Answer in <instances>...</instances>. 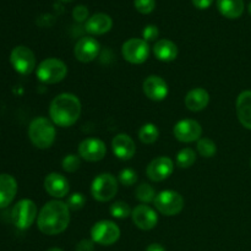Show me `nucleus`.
Instances as JSON below:
<instances>
[{
    "label": "nucleus",
    "instance_id": "f257e3e1",
    "mask_svg": "<svg viewBox=\"0 0 251 251\" xmlns=\"http://www.w3.org/2000/svg\"><path fill=\"white\" fill-rule=\"evenodd\" d=\"M70 223V210L60 200H51L41 208L37 217L38 229L46 235H58Z\"/></svg>",
    "mask_w": 251,
    "mask_h": 251
},
{
    "label": "nucleus",
    "instance_id": "f03ea898",
    "mask_svg": "<svg viewBox=\"0 0 251 251\" xmlns=\"http://www.w3.org/2000/svg\"><path fill=\"white\" fill-rule=\"evenodd\" d=\"M49 115L54 125L60 127L73 126L81 115V102L73 93L56 96L49 107Z\"/></svg>",
    "mask_w": 251,
    "mask_h": 251
},
{
    "label": "nucleus",
    "instance_id": "7ed1b4c3",
    "mask_svg": "<svg viewBox=\"0 0 251 251\" xmlns=\"http://www.w3.org/2000/svg\"><path fill=\"white\" fill-rule=\"evenodd\" d=\"M56 136L55 125L51 120L38 117L28 126V137L33 146L39 150H47L54 144Z\"/></svg>",
    "mask_w": 251,
    "mask_h": 251
},
{
    "label": "nucleus",
    "instance_id": "20e7f679",
    "mask_svg": "<svg viewBox=\"0 0 251 251\" xmlns=\"http://www.w3.org/2000/svg\"><path fill=\"white\" fill-rule=\"evenodd\" d=\"M36 75L41 82L54 85L66 77L68 66L60 59L48 58L39 63V65L36 68Z\"/></svg>",
    "mask_w": 251,
    "mask_h": 251
},
{
    "label": "nucleus",
    "instance_id": "39448f33",
    "mask_svg": "<svg viewBox=\"0 0 251 251\" xmlns=\"http://www.w3.org/2000/svg\"><path fill=\"white\" fill-rule=\"evenodd\" d=\"M118 193V181L113 174L102 173L93 179L91 184V195L98 202L113 200Z\"/></svg>",
    "mask_w": 251,
    "mask_h": 251
},
{
    "label": "nucleus",
    "instance_id": "423d86ee",
    "mask_svg": "<svg viewBox=\"0 0 251 251\" xmlns=\"http://www.w3.org/2000/svg\"><path fill=\"white\" fill-rule=\"evenodd\" d=\"M153 203L159 213L168 217L179 215L184 208L183 196L174 190H163L158 193Z\"/></svg>",
    "mask_w": 251,
    "mask_h": 251
},
{
    "label": "nucleus",
    "instance_id": "0eeeda50",
    "mask_svg": "<svg viewBox=\"0 0 251 251\" xmlns=\"http://www.w3.org/2000/svg\"><path fill=\"white\" fill-rule=\"evenodd\" d=\"M37 217H38V215H37V206L29 199L20 200L12 208V222H14L15 227L21 230L28 229L33 225L34 221L37 220Z\"/></svg>",
    "mask_w": 251,
    "mask_h": 251
},
{
    "label": "nucleus",
    "instance_id": "6e6552de",
    "mask_svg": "<svg viewBox=\"0 0 251 251\" xmlns=\"http://www.w3.org/2000/svg\"><path fill=\"white\" fill-rule=\"evenodd\" d=\"M10 63L16 73L29 75L36 69V56L28 47L17 46L11 50Z\"/></svg>",
    "mask_w": 251,
    "mask_h": 251
},
{
    "label": "nucleus",
    "instance_id": "1a4fd4ad",
    "mask_svg": "<svg viewBox=\"0 0 251 251\" xmlns=\"http://www.w3.org/2000/svg\"><path fill=\"white\" fill-rule=\"evenodd\" d=\"M91 238L97 244L109 247L120 238V228L112 221H100L91 229Z\"/></svg>",
    "mask_w": 251,
    "mask_h": 251
},
{
    "label": "nucleus",
    "instance_id": "9d476101",
    "mask_svg": "<svg viewBox=\"0 0 251 251\" xmlns=\"http://www.w3.org/2000/svg\"><path fill=\"white\" fill-rule=\"evenodd\" d=\"M122 54L130 64H142L149 59L150 46L142 38H130L123 44Z\"/></svg>",
    "mask_w": 251,
    "mask_h": 251
},
{
    "label": "nucleus",
    "instance_id": "9b49d317",
    "mask_svg": "<svg viewBox=\"0 0 251 251\" xmlns=\"http://www.w3.org/2000/svg\"><path fill=\"white\" fill-rule=\"evenodd\" d=\"M173 134L178 141L184 144L199 141L202 135V127L200 123L193 119H184L176 123L173 127Z\"/></svg>",
    "mask_w": 251,
    "mask_h": 251
},
{
    "label": "nucleus",
    "instance_id": "f8f14e48",
    "mask_svg": "<svg viewBox=\"0 0 251 251\" xmlns=\"http://www.w3.org/2000/svg\"><path fill=\"white\" fill-rule=\"evenodd\" d=\"M107 153L105 144L96 137L85 139L78 146V156L87 162H100L102 161Z\"/></svg>",
    "mask_w": 251,
    "mask_h": 251
},
{
    "label": "nucleus",
    "instance_id": "ddd939ff",
    "mask_svg": "<svg viewBox=\"0 0 251 251\" xmlns=\"http://www.w3.org/2000/svg\"><path fill=\"white\" fill-rule=\"evenodd\" d=\"M173 171L174 162L172 161V158L161 156L150 162V164L146 168V174L150 180L159 183V181L168 179L172 176V173H173Z\"/></svg>",
    "mask_w": 251,
    "mask_h": 251
},
{
    "label": "nucleus",
    "instance_id": "4468645a",
    "mask_svg": "<svg viewBox=\"0 0 251 251\" xmlns=\"http://www.w3.org/2000/svg\"><path fill=\"white\" fill-rule=\"evenodd\" d=\"M100 42L93 37H82L74 48L75 58L81 63H91L100 55Z\"/></svg>",
    "mask_w": 251,
    "mask_h": 251
},
{
    "label": "nucleus",
    "instance_id": "2eb2a0df",
    "mask_svg": "<svg viewBox=\"0 0 251 251\" xmlns=\"http://www.w3.org/2000/svg\"><path fill=\"white\" fill-rule=\"evenodd\" d=\"M131 218L134 225L142 230L153 229L158 222V216H157L156 211L145 203L136 206L132 210Z\"/></svg>",
    "mask_w": 251,
    "mask_h": 251
},
{
    "label": "nucleus",
    "instance_id": "dca6fc26",
    "mask_svg": "<svg viewBox=\"0 0 251 251\" xmlns=\"http://www.w3.org/2000/svg\"><path fill=\"white\" fill-rule=\"evenodd\" d=\"M142 90H144L146 97L154 102H161V100H166L169 92L166 81L161 76L157 75L149 76L142 83Z\"/></svg>",
    "mask_w": 251,
    "mask_h": 251
},
{
    "label": "nucleus",
    "instance_id": "f3484780",
    "mask_svg": "<svg viewBox=\"0 0 251 251\" xmlns=\"http://www.w3.org/2000/svg\"><path fill=\"white\" fill-rule=\"evenodd\" d=\"M44 189L48 193V195L55 199L65 198L70 191L68 179L60 173L48 174L44 179Z\"/></svg>",
    "mask_w": 251,
    "mask_h": 251
},
{
    "label": "nucleus",
    "instance_id": "a211bd4d",
    "mask_svg": "<svg viewBox=\"0 0 251 251\" xmlns=\"http://www.w3.org/2000/svg\"><path fill=\"white\" fill-rule=\"evenodd\" d=\"M113 153L122 161H129L136 153V146L131 137L127 134L115 135L112 141Z\"/></svg>",
    "mask_w": 251,
    "mask_h": 251
},
{
    "label": "nucleus",
    "instance_id": "6ab92c4d",
    "mask_svg": "<svg viewBox=\"0 0 251 251\" xmlns=\"http://www.w3.org/2000/svg\"><path fill=\"white\" fill-rule=\"evenodd\" d=\"M113 27V20L109 15L98 12V14L92 15L88 17L85 24L86 31L93 36H100L107 32H109Z\"/></svg>",
    "mask_w": 251,
    "mask_h": 251
},
{
    "label": "nucleus",
    "instance_id": "aec40b11",
    "mask_svg": "<svg viewBox=\"0 0 251 251\" xmlns=\"http://www.w3.org/2000/svg\"><path fill=\"white\" fill-rule=\"evenodd\" d=\"M17 194V181L12 176L0 174V208H5L14 201Z\"/></svg>",
    "mask_w": 251,
    "mask_h": 251
},
{
    "label": "nucleus",
    "instance_id": "412c9836",
    "mask_svg": "<svg viewBox=\"0 0 251 251\" xmlns=\"http://www.w3.org/2000/svg\"><path fill=\"white\" fill-rule=\"evenodd\" d=\"M210 103V95L205 88L196 87L185 96V105L191 112H201Z\"/></svg>",
    "mask_w": 251,
    "mask_h": 251
},
{
    "label": "nucleus",
    "instance_id": "4be33fe9",
    "mask_svg": "<svg viewBox=\"0 0 251 251\" xmlns=\"http://www.w3.org/2000/svg\"><path fill=\"white\" fill-rule=\"evenodd\" d=\"M235 109L240 124L251 130V91H244L238 96Z\"/></svg>",
    "mask_w": 251,
    "mask_h": 251
},
{
    "label": "nucleus",
    "instance_id": "5701e85b",
    "mask_svg": "<svg viewBox=\"0 0 251 251\" xmlns=\"http://www.w3.org/2000/svg\"><path fill=\"white\" fill-rule=\"evenodd\" d=\"M153 54L159 61L171 63L178 56V47L169 39H159L154 43Z\"/></svg>",
    "mask_w": 251,
    "mask_h": 251
},
{
    "label": "nucleus",
    "instance_id": "b1692460",
    "mask_svg": "<svg viewBox=\"0 0 251 251\" xmlns=\"http://www.w3.org/2000/svg\"><path fill=\"white\" fill-rule=\"evenodd\" d=\"M218 11L227 19H238L244 12L243 0H217Z\"/></svg>",
    "mask_w": 251,
    "mask_h": 251
},
{
    "label": "nucleus",
    "instance_id": "393cba45",
    "mask_svg": "<svg viewBox=\"0 0 251 251\" xmlns=\"http://www.w3.org/2000/svg\"><path fill=\"white\" fill-rule=\"evenodd\" d=\"M159 137V130L152 123H147L144 124L139 130V139L142 144L145 145H152L158 140Z\"/></svg>",
    "mask_w": 251,
    "mask_h": 251
},
{
    "label": "nucleus",
    "instance_id": "a878e982",
    "mask_svg": "<svg viewBox=\"0 0 251 251\" xmlns=\"http://www.w3.org/2000/svg\"><path fill=\"white\" fill-rule=\"evenodd\" d=\"M198 149L199 154L203 158H211L216 154L217 152V146H216L215 141H212L211 139L208 137H201L200 140L198 141Z\"/></svg>",
    "mask_w": 251,
    "mask_h": 251
},
{
    "label": "nucleus",
    "instance_id": "bb28decb",
    "mask_svg": "<svg viewBox=\"0 0 251 251\" xmlns=\"http://www.w3.org/2000/svg\"><path fill=\"white\" fill-rule=\"evenodd\" d=\"M196 161L195 151L190 147H185V149L180 150L179 153L176 154V166L180 168H190Z\"/></svg>",
    "mask_w": 251,
    "mask_h": 251
},
{
    "label": "nucleus",
    "instance_id": "cd10ccee",
    "mask_svg": "<svg viewBox=\"0 0 251 251\" xmlns=\"http://www.w3.org/2000/svg\"><path fill=\"white\" fill-rule=\"evenodd\" d=\"M135 196H136V199L140 202L147 205V203H151L154 201V199H156V191L149 184H141V185H139L136 188Z\"/></svg>",
    "mask_w": 251,
    "mask_h": 251
},
{
    "label": "nucleus",
    "instance_id": "c85d7f7f",
    "mask_svg": "<svg viewBox=\"0 0 251 251\" xmlns=\"http://www.w3.org/2000/svg\"><path fill=\"white\" fill-rule=\"evenodd\" d=\"M109 212L114 218L124 220V218H127L129 216H131L132 210L130 208V206L127 205L126 202H124V201H117V202L110 205Z\"/></svg>",
    "mask_w": 251,
    "mask_h": 251
},
{
    "label": "nucleus",
    "instance_id": "c756f323",
    "mask_svg": "<svg viewBox=\"0 0 251 251\" xmlns=\"http://www.w3.org/2000/svg\"><path fill=\"white\" fill-rule=\"evenodd\" d=\"M81 166V157L75 153H70L68 156L64 157L63 162H61V167L68 173H75Z\"/></svg>",
    "mask_w": 251,
    "mask_h": 251
},
{
    "label": "nucleus",
    "instance_id": "7c9ffc66",
    "mask_svg": "<svg viewBox=\"0 0 251 251\" xmlns=\"http://www.w3.org/2000/svg\"><path fill=\"white\" fill-rule=\"evenodd\" d=\"M85 202H86V199L85 196H83V194L74 193L68 198L66 205H68L69 210L70 211H80L81 208L85 206Z\"/></svg>",
    "mask_w": 251,
    "mask_h": 251
},
{
    "label": "nucleus",
    "instance_id": "2f4dec72",
    "mask_svg": "<svg viewBox=\"0 0 251 251\" xmlns=\"http://www.w3.org/2000/svg\"><path fill=\"white\" fill-rule=\"evenodd\" d=\"M118 179H119V181L123 185L131 186L137 181V173L131 168H124L119 173Z\"/></svg>",
    "mask_w": 251,
    "mask_h": 251
},
{
    "label": "nucleus",
    "instance_id": "473e14b6",
    "mask_svg": "<svg viewBox=\"0 0 251 251\" xmlns=\"http://www.w3.org/2000/svg\"><path fill=\"white\" fill-rule=\"evenodd\" d=\"M135 9L140 12V14H151L156 7V0H134Z\"/></svg>",
    "mask_w": 251,
    "mask_h": 251
},
{
    "label": "nucleus",
    "instance_id": "72a5a7b5",
    "mask_svg": "<svg viewBox=\"0 0 251 251\" xmlns=\"http://www.w3.org/2000/svg\"><path fill=\"white\" fill-rule=\"evenodd\" d=\"M158 27L154 26V25H149V26L145 27L144 31H142V39L149 43V42L156 41V39L158 38Z\"/></svg>",
    "mask_w": 251,
    "mask_h": 251
},
{
    "label": "nucleus",
    "instance_id": "f704fd0d",
    "mask_svg": "<svg viewBox=\"0 0 251 251\" xmlns=\"http://www.w3.org/2000/svg\"><path fill=\"white\" fill-rule=\"evenodd\" d=\"M73 17L77 22H85L88 20V9L83 5H77L73 10Z\"/></svg>",
    "mask_w": 251,
    "mask_h": 251
},
{
    "label": "nucleus",
    "instance_id": "c9c22d12",
    "mask_svg": "<svg viewBox=\"0 0 251 251\" xmlns=\"http://www.w3.org/2000/svg\"><path fill=\"white\" fill-rule=\"evenodd\" d=\"M76 251H95V242L92 239H82L76 245Z\"/></svg>",
    "mask_w": 251,
    "mask_h": 251
},
{
    "label": "nucleus",
    "instance_id": "e433bc0d",
    "mask_svg": "<svg viewBox=\"0 0 251 251\" xmlns=\"http://www.w3.org/2000/svg\"><path fill=\"white\" fill-rule=\"evenodd\" d=\"M194 4V6L198 7L200 10H206L213 4V0H191Z\"/></svg>",
    "mask_w": 251,
    "mask_h": 251
},
{
    "label": "nucleus",
    "instance_id": "4c0bfd02",
    "mask_svg": "<svg viewBox=\"0 0 251 251\" xmlns=\"http://www.w3.org/2000/svg\"><path fill=\"white\" fill-rule=\"evenodd\" d=\"M146 251H166V249H164L161 244L153 243V244H150L149 247H147Z\"/></svg>",
    "mask_w": 251,
    "mask_h": 251
},
{
    "label": "nucleus",
    "instance_id": "58836bf2",
    "mask_svg": "<svg viewBox=\"0 0 251 251\" xmlns=\"http://www.w3.org/2000/svg\"><path fill=\"white\" fill-rule=\"evenodd\" d=\"M47 251H63L60 249V248H50V249H48Z\"/></svg>",
    "mask_w": 251,
    "mask_h": 251
},
{
    "label": "nucleus",
    "instance_id": "ea45409f",
    "mask_svg": "<svg viewBox=\"0 0 251 251\" xmlns=\"http://www.w3.org/2000/svg\"><path fill=\"white\" fill-rule=\"evenodd\" d=\"M60 1H63V2H70V1H73V0H60Z\"/></svg>",
    "mask_w": 251,
    "mask_h": 251
},
{
    "label": "nucleus",
    "instance_id": "a19ab883",
    "mask_svg": "<svg viewBox=\"0 0 251 251\" xmlns=\"http://www.w3.org/2000/svg\"><path fill=\"white\" fill-rule=\"evenodd\" d=\"M249 14L251 15V2L249 4Z\"/></svg>",
    "mask_w": 251,
    "mask_h": 251
},
{
    "label": "nucleus",
    "instance_id": "79ce46f5",
    "mask_svg": "<svg viewBox=\"0 0 251 251\" xmlns=\"http://www.w3.org/2000/svg\"><path fill=\"white\" fill-rule=\"evenodd\" d=\"M250 167H251V159H250Z\"/></svg>",
    "mask_w": 251,
    "mask_h": 251
}]
</instances>
